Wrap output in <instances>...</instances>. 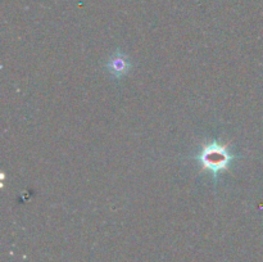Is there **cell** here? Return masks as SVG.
Listing matches in <instances>:
<instances>
[{"label": "cell", "instance_id": "cell-2", "mask_svg": "<svg viewBox=\"0 0 263 262\" xmlns=\"http://www.w3.org/2000/svg\"><path fill=\"white\" fill-rule=\"evenodd\" d=\"M107 67L110 73H112V76H115L116 79H120V77L125 76L130 71L131 63L125 54L117 51V53L110 57L107 63Z\"/></svg>", "mask_w": 263, "mask_h": 262}, {"label": "cell", "instance_id": "cell-1", "mask_svg": "<svg viewBox=\"0 0 263 262\" xmlns=\"http://www.w3.org/2000/svg\"><path fill=\"white\" fill-rule=\"evenodd\" d=\"M233 158L234 156L230 153L228 145L213 141L203 145L199 154V163L202 164L203 170L210 171L216 179L218 174L229 169Z\"/></svg>", "mask_w": 263, "mask_h": 262}]
</instances>
